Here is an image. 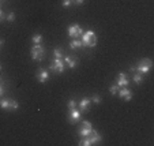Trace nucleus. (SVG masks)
Segmentation results:
<instances>
[{"label": "nucleus", "mask_w": 154, "mask_h": 146, "mask_svg": "<svg viewBox=\"0 0 154 146\" xmlns=\"http://www.w3.org/2000/svg\"><path fill=\"white\" fill-rule=\"evenodd\" d=\"M82 42L83 45L89 48H94L97 45V36L93 30H89V32L82 33Z\"/></svg>", "instance_id": "nucleus-1"}, {"label": "nucleus", "mask_w": 154, "mask_h": 146, "mask_svg": "<svg viewBox=\"0 0 154 146\" xmlns=\"http://www.w3.org/2000/svg\"><path fill=\"white\" fill-rule=\"evenodd\" d=\"M71 3H72V2H71V0H63V7H70L71 6Z\"/></svg>", "instance_id": "nucleus-24"}, {"label": "nucleus", "mask_w": 154, "mask_h": 146, "mask_svg": "<svg viewBox=\"0 0 154 146\" xmlns=\"http://www.w3.org/2000/svg\"><path fill=\"white\" fill-rule=\"evenodd\" d=\"M3 96V88H2V85H0V97Z\"/></svg>", "instance_id": "nucleus-27"}, {"label": "nucleus", "mask_w": 154, "mask_h": 146, "mask_svg": "<svg viewBox=\"0 0 154 146\" xmlns=\"http://www.w3.org/2000/svg\"><path fill=\"white\" fill-rule=\"evenodd\" d=\"M0 71H2V64H0Z\"/></svg>", "instance_id": "nucleus-29"}, {"label": "nucleus", "mask_w": 154, "mask_h": 146, "mask_svg": "<svg viewBox=\"0 0 154 146\" xmlns=\"http://www.w3.org/2000/svg\"><path fill=\"white\" fill-rule=\"evenodd\" d=\"M67 108L70 109V111H71V109H76V108H78V102H76L75 100L71 98L70 101H68V104H67Z\"/></svg>", "instance_id": "nucleus-19"}, {"label": "nucleus", "mask_w": 154, "mask_h": 146, "mask_svg": "<svg viewBox=\"0 0 154 146\" xmlns=\"http://www.w3.org/2000/svg\"><path fill=\"white\" fill-rule=\"evenodd\" d=\"M6 19L8 20V22H14V20H15V14H14V12H10V14H7L6 15Z\"/></svg>", "instance_id": "nucleus-23"}, {"label": "nucleus", "mask_w": 154, "mask_h": 146, "mask_svg": "<svg viewBox=\"0 0 154 146\" xmlns=\"http://www.w3.org/2000/svg\"><path fill=\"white\" fill-rule=\"evenodd\" d=\"M89 105H90V98H87V97H85V98H82L81 101H79V104H78L79 109H81L82 112H86V111H89Z\"/></svg>", "instance_id": "nucleus-12"}, {"label": "nucleus", "mask_w": 154, "mask_h": 146, "mask_svg": "<svg viewBox=\"0 0 154 146\" xmlns=\"http://www.w3.org/2000/svg\"><path fill=\"white\" fill-rule=\"evenodd\" d=\"M64 61H66V64H67L70 68H75L76 66H78V60L74 59L72 56H67V57L64 59Z\"/></svg>", "instance_id": "nucleus-13"}, {"label": "nucleus", "mask_w": 154, "mask_h": 146, "mask_svg": "<svg viewBox=\"0 0 154 146\" xmlns=\"http://www.w3.org/2000/svg\"><path fill=\"white\" fill-rule=\"evenodd\" d=\"M128 83H130V81L127 79V75H125L124 73H120L119 75H117V81H116V85L119 86V88H127Z\"/></svg>", "instance_id": "nucleus-8"}, {"label": "nucleus", "mask_w": 154, "mask_h": 146, "mask_svg": "<svg viewBox=\"0 0 154 146\" xmlns=\"http://www.w3.org/2000/svg\"><path fill=\"white\" fill-rule=\"evenodd\" d=\"M90 101H93L94 104H100V102H101V97H100L98 94H94V96L90 98Z\"/></svg>", "instance_id": "nucleus-21"}, {"label": "nucleus", "mask_w": 154, "mask_h": 146, "mask_svg": "<svg viewBox=\"0 0 154 146\" xmlns=\"http://www.w3.org/2000/svg\"><path fill=\"white\" fill-rule=\"evenodd\" d=\"M117 94H119L120 98H123L124 101H131V100H132V93H131V90L127 89V88L119 89V93Z\"/></svg>", "instance_id": "nucleus-9"}, {"label": "nucleus", "mask_w": 154, "mask_h": 146, "mask_svg": "<svg viewBox=\"0 0 154 146\" xmlns=\"http://www.w3.org/2000/svg\"><path fill=\"white\" fill-rule=\"evenodd\" d=\"M18 108H19L18 101H15V100H10V108H8V111H17Z\"/></svg>", "instance_id": "nucleus-18"}, {"label": "nucleus", "mask_w": 154, "mask_h": 146, "mask_svg": "<svg viewBox=\"0 0 154 146\" xmlns=\"http://www.w3.org/2000/svg\"><path fill=\"white\" fill-rule=\"evenodd\" d=\"M119 89H120V88H119L117 85H113V86H111V88H109V90H111V93L115 96V94L119 93Z\"/></svg>", "instance_id": "nucleus-22"}, {"label": "nucleus", "mask_w": 154, "mask_h": 146, "mask_svg": "<svg viewBox=\"0 0 154 146\" xmlns=\"http://www.w3.org/2000/svg\"><path fill=\"white\" fill-rule=\"evenodd\" d=\"M3 19H6V15H4V11H2V8H0V22Z\"/></svg>", "instance_id": "nucleus-26"}, {"label": "nucleus", "mask_w": 154, "mask_h": 146, "mask_svg": "<svg viewBox=\"0 0 154 146\" xmlns=\"http://www.w3.org/2000/svg\"><path fill=\"white\" fill-rule=\"evenodd\" d=\"M30 53H32V59L34 61H41L44 59V56H45V49L42 48L41 44H35V45H33Z\"/></svg>", "instance_id": "nucleus-3"}, {"label": "nucleus", "mask_w": 154, "mask_h": 146, "mask_svg": "<svg viewBox=\"0 0 154 146\" xmlns=\"http://www.w3.org/2000/svg\"><path fill=\"white\" fill-rule=\"evenodd\" d=\"M82 33H83V30H82V27L78 26V25H72V26L68 27V36L72 38H78Z\"/></svg>", "instance_id": "nucleus-6"}, {"label": "nucleus", "mask_w": 154, "mask_h": 146, "mask_svg": "<svg viewBox=\"0 0 154 146\" xmlns=\"http://www.w3.org/2000/svg\"><path fill=\"white\" fill-rule=\"evenodd\" d=\"M93 130V126H91L90 122H82L81 124H79V129H78V134L81 135V137H86V135H89V132Z\"/></svg>", "instance_id": "nucleus-5"}, {"label": "nucleus", "mask_w": 154, "mask_h": 146, "mask_svg": "<svg viewBox=\"0 0 154 146\" xmlns=\"http://www.w3.org/2000/svg\"><path fill=\"white\" fill-rule=\"evenodd\" d=\"M53 55H55L56 59H61V57H63V49H60V48L55 49V51H53Z\"/></svg>", "instance_id": "nucleus-20"}, {"label": "nucleus", "mask_w": 154, "mask_h": 146, "mask_svg": "<svg viewBox=\"0 0 154 146\" xmlns=\"http://www.w3.org/2000/svg\"><path fill=\"white\" fill-rule=\"evenodd\" d=\"M3 44H4V40H2V38H0V48L3 47Z\"/></svg>", "instance_id": "nucleus-28"}, {"label": "nucleus", "mask_w": 154, "mask_h": 146, "mask_svg": "<svg viewBox=\"0 0 154 146\" xmlns=\"http://www.w3.org/2000/svg\"><path fill=\"white\" fill-rule=\"evenodd\" d=\"M82 47H83V42H82L79 38H74V40L70 42V48H71L72 51L79 49V48H82Z\"/></svg>", "instance_id": "nucleus-14"}, {"label": "nucleus", "mask_w": 154, "mask_h": 146, "mask_svg": "<svg viewBox=\"0 0 154 146\" xmlns=\"http://www.w3.org/2000/svg\"><path fill=\"white\" fill-rule=\"evenodd\" d=\"M32 42L34 45L35 44H41V42H42V36H41V34H34L32 37Z\"/></svg>", "instance_id": "nucleus-17"}, {"label": "nucleus", "mask_w": 154, "mask_h": 146, "mask_svg": "<svg viewBox=\"0 0 154 146\" xmlns=\"http://www.w3.org/2000/svg\"><path fill=\"white\" fill-rule=\"evenodd\" d=\"M132 81H134L137 85H140V83L143 82V75H142V74H139V73L135 74V75L132 76Z\"/></svg>", "instance_id": "nucleus-16"}, {"label": "nucleus", "mask_w": 154, "mask_h": 146, "mask_svg": "<svg viewBox=\"0 0 154 146\" xmlns=\"http://www.w3.org/2000/svg\"><path fill=\"white\" fill-rule=\"evenodd\" d=\"M37 79L40 83H45V82L49 79V73L44 68H38L37 70Z\"/></svg>", "instance_id": "nucleus-7"}, {"label": "nucleus", "mask_w": 154, "mask_h": 146, "mask_svg": "<svg viewBox=\"0 0 154 146\" xmlns=\"http://www.w3.org/2000/svg\"><path fill=\"white\" fill-rule=\"evenodd\" d=\"M49 70L53 71V73H56V74H61L64 71V63H63V60H61V59H55V60L51 63Z\"/></svg>", "instance_id": "nucleus-4"}, {"label": "nucleus", "mask_w": 154, "mask_h": 146, "mask_svg": "<svg viewBox=\"0 0 154 146\" xmlns=\"http://www.w3.org/2000/svg\"><path fill=\"white\" fill-rule=\"evenodd\" d=\"M74 4H76V6H81V4L85 3V0H71Z\"/></svg>", "instance_id": "nucleus-25"}, {"label": "nucleus", "mask_w": 154, "mask_h": 146, "mask_svg": "<svg viewBox=\"0 0 154 146\" xmlns=\"http://www.w3.org/2000/svg\"><path fill=\"white\" fill-rule=\"evenodd\" d=\"M0 108L2 109H6V111H8L10 108V98H4L0 101Z\"/></svg>", "instance_id": "nucleus-15"}, {"label": "nucleus", "mask_w": 154, "mask_h": 146, "mask_svg": "<svg viewBox=\"0 0 154 146\" xmlns=\"http://www.w3.org/2000/svg\"><path fill=\"white\" fill-rule=\"evenodd\" d=\"M86 137L90 139L91 145H94V143H100V142H101V139H102L101 135H100L96 130H91V131L89 132V135H86Z\"/></svg>", "instance_id": "nucleus-11"}, {"label": "nucleus", "mask_w": 154, "mask_h": 146, "mask_svg": "<svg viewBox=\"0 0 154 146\" xmlns=\"http://www.w3.org/2000/svg\"><path fill=\"white\" fill-rule=\"evenodd\" d=\"M68 119H70L71 124H75V123L81 119V111H78V108H76V109H71L70 113H68Z\"/></svg>", "instance_id": "nucleus-10"}, {"label": "nucleus", "mask_w": 154, "mask_h": 146, "mask_svg": "<svg viewBox=\"0 0 154 146\" xmlns=\"http://www.w3.org/2000/svg\"><path fill=\"white\" fill-rule=\"evenodd\" d=\"M151 66H153V61H151V59H143V60H140L139 63L137 64V67H135V71H138L139 74H147L149 71H150Z\"/></svg>", "instance_id": "nucleus-2"}]
</instances>
